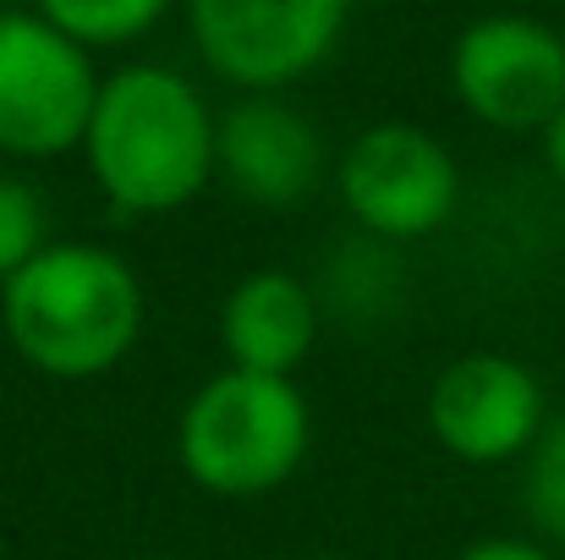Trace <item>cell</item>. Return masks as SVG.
Here are the masks:
<instances>
[{
  "instance_id": "6da1fadb",
  "label": "cell",
  "mask_w": 565,
  "mask_h": 560,
  "mask_svg": "<svg viewBox=\"0 0 565 560\" xmlns=\"http://www.w3.org/2000/svg\"><path fill=\"white\" fill-rule=\"evenodd\" d=\"M220 110L182 66L127 61L105 72L83 133V171L116 220H166L214 182Z\"/></svg>"
},
{
  "instance_id": "7a4b0ae2",
  "label": "cell",
  "mask_w": 565,
  "mask_h": 560,
  "mask_svg": "<svg viewBox=\"0 0 565 560\" xmlns=\"http://www.w3.org/2000/svg\"><path fill=\"white\" fill-rule=\"evenodd\" d=\"M149 292L127 253L83 236H55L28 270L0 286L6 347L44 379L83 384L116 373L143 341Z\"/></svg>"
},
{
  "instance_id": "3957f363",
  "label": "cell",
  "mask_w": 565,
  "mask_h": 560,
  "mask_svg": "<svg viewBox=\"0 0 565 560\" xmlns=\"http://www.w3.org/2000/svg\"><path fill=\"white\" fill-rule=\"evenodd\" d=\"M313 451V406L297 379L220 369L177 412V462L214 500H264L286 489Z\"/></svg>"
},
{
  "instance_id": "277c9868",
  "label": "cell",
  "mask_w": 565,
  "mask_h": 560,
  "mask_svg": "<svg viewBox=\"0 0 565 560\" xmlns=\"http://www.w3.org/2000/svg\"><path fill=\"white\" fill-rule=\"evenodd\" d=\"M192 55L231 94H291L324 72L358 0H182Z\"/></svg>"
},
{
  "instance_id": "5b68a950",
  "label": "cell",
  "mask_w": 565,
  "mask_h": 560,
  "mask_svg": "<svg viewBox=\"0 0 565 560\" xmlns=\"http://www.w3.org/2000/svg\"><path fill=\"white\" fill-rule=\"evenodd\" d=\"M99 61L33 6L0 11V160L44 166L83 149L99 99Z\"/></svg>"
},
{
  "instance_id": "8992f818",
  "label": "cell",
  "mask_w": 565,
  "mask_h": 560,
  "mask_svg": "<svg viewBox=\"0 0 565 560\" xmlns=\"http://www.w3.org/2000/svg\"><path fill=\"white\" fill-rule=\"evenodd\" d=\"M335 198L358 236L412 247L439 236L461 209V166L450 144L417 121H374L335 155Z\"/></svg>"
},
{
  "instance_id": "52a82bcc",
  "label": "cell",
  "mask_w": 565,
  "mask_h": 560,
  "mask_svg": "<svg viewBox=\"0 0 565 560\" xmlns=\"http://www.w3.org/2000/svg\"><path fill=\"white\" fill-rule=\"evenodd\" d=\"M445 72L478 127L539 138L565 105V33L527 11H489L456 33Z\"/></svg>"
},
{
  "instance_id": "ba28073f",
  "label": "cell",
  "mask_w": 565,
  "mask_h": 560,
  "mask_svg": "<svg viewBox=\"0 0 565 560\" xmlns=\"http://www.w3.org/2000/svg\"><path fill=\"white\" fill-rule=\"evenodd\" d=\"M550 390L533 363L478 347L428 379L423 423L461 467H516L550 429Z\"/></svg>"
},
{
  "instance_id": "9c48e42d",
  "label": "cell",
  "mask_w": 565,
  "mask_h": 560,
  "mask_svg": "<svg viewBox=\"0 0 565 560\" xmlns=\"http://www.w3.org/2000/svg\"><path fill=\"white\" fill-rule=\"evenodd\" d=\"M335 160L319 121L286 94H231L214 133V182H225L247 209L291 214L330 182Z\"/></svg>"
},
{
  "instance_id": "30bf717a",
  "label": "cell",
  "mask_w": 565,
  "mask_h": 560,
  "mask_svg": "<svg viewBox=\"0 0 565 560\" xmlns=\"http://www.w3.org/2000/svg\"><path fill=\"white\" fill-rule=\"evenodd\" d=\"M319 330H324L319 292L297 270H247L220 297L214 319L225 369L280 373V379H297V369L319 347Z\"/></svg>"
},
{
  "instance_id": "8fae6325",
  "label": "cell",
  "mask_w": 565,
  "mask_h": 560,
  "mask_svg": "<svg viewBox=\"0 0 565 560\" xmlns=\"http://www.w3.org/2000/svg\"><path fill=\"white\" fill-rule=\"evenodd\" d=\"M319 292V308L347 319V325H379L390 314L406 308V264H401V247L374 242V236H347L330 247V264H324V281L313 286Z\"/></svg>"
},
{
  "instance_id": "7c38bea8",
  "label": "cell",
  "mask_w": 565,
  "mask_h": 560,
  "mask_svg": "<svg viewBox=\"0 0 565 560\" xmlns=\"http://www.w3.org/2000/svg\"><path fill=\"white\" fill-rule=\"evenodd\" d=\"M28 6L94 55L132 50L177 11V0H28Z\"/></svg>"
},
{
  "instance_id": "4fadbf2b",
  "label": "cell",
  "mask_w": 565,
  "mask_h": 560,
  "mask_svg": "<svg viewBox=\"0 0 565 560\" xmlns=\"http://www.w3.org/2000/svg\"><path fill=\"white\" fill-rule=\"evenodd\" d=\"M516 506L527 533L565 556V418H550L539 445L516 462Z\"/></svg>"
},
{
  "instance_id": "5bb4252c",
  "label": "cell",
  "mask_w": 565,
  "mask_h": 560,
  "mask_svg": "<svg viewBox=\"0 0 565 560\" xmlns=\"http://www.w3.org/2000/svg\"><path fill=\"white\" fill-rule=\"evenodd\" d=\"M50 203L44 192L17 177V171H0V286L28 270L44 247H50Z\"/></svg>"
},
{
  "instance_id": "9a60e30c",
  "label": "cell",
  "mask_w": 565,
  "mask_h": 560,
  "mask_svg": "<svg viewBox=\"0 0 565 560\" xmlns=\"http://www.w3.org/2000/svg\"><path fill=\"white\" fill-rule=\"evenodd\" d=\"M456 560H561L550 545H539L533 533H489L472 539L467 550H456Z\"/></svg>"
},
{
  "instance_id": "2e32d148",
  "label": "cell",
  "mask_w": 565,
  "mask_h": 560,
  "mask_svg": "<svg viewBox=\"0 0 565 560\" xmlns=\"http://www.w3.org/2000/svg\"><path fill=\"white\" fill-rule=\"evenodd\" d=\"M539 160H544V177L565 192V105L555 110V121L539 133Z\"/></svg>"
},
{
  "instance_id": "e0dca14e",
  "label": "cell",
  "mask_w": 565,
  "mask_h": 560,
  "mask_svg": "<svg viewBox=\"0 0 565 560\" xmlns=\"http://www.w3.org/2000/svg\"><path fill=\"white\" fill-rule=\"evenodd\" d=\"M291 560H341V556H324V550H308V556H291Z\"/></svg>"
},
{
  "instance_id": "ac0fdd59",
  "label": "cell",
  "mask_w": 565,
  "mask_h": 560,
  "mask_svg": "<svg viewBox=\"0 0 565 560\" xmlns=\"http://www.w3.org/2000/svg\"><path fill=\"white\" fill-rule=\"evenodd\" d=\"M561 33H565V22H561Z\"/></svg>"
}]
</instances>
